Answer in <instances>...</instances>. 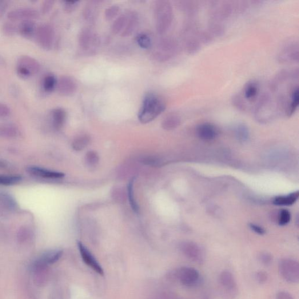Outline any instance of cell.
<instances>
[{"mask_svg": "<svg viewBox=\"0 0 299 299\" xmlns=\"http://www.w3.org/2000/svg\"><path fill=\"white\" fill-rule=\"evenodd\" d=\"M127 13V19L124 30L122 31L121 35L123 37H130L132 35L139 24V15L134 11H128Z\"/></svg>", "mask_w": 299, "mask_h": 299, "instance_id": "obj_18", "label": "cell"}, {"mask_svg": "<svg viewBox=\"0 0 299 299\" xmlns=\"http://www.w3.org/2000/svg\"><path fill=\"white\" fill-rule=\"evenodd\" d=\"M181 123V118L178 114H170L163 120L162 127L167 130H173L180 125Z\"/></svg>", "mask_w": 299, "mask_h": 299, "instance_id": "obj_23", "label": "cell"}, {"mask_svg": "<svg viewBox=\"0 0 299 299\" xmlns=\"http://www.w3.org/2000/svg\"><path fill=\"white\" fill-rule=\"evenodd\" d=\"M57 88L60 95L65 97L70 96L76 91L77 84L73 78L64 75L58 81Z\"/></svg>", "mask_w": 299, "mask_h": 299, "instance_id": "obj_13", "label": "cell"}, {"mask_svg": "<svg viewBox=\"0 0 299 299\" xmlns=\"http://www.w3.org/2000/svg\"><path fill=\"white\" fill-rule=\"evenodd\" d=\"M290 218V213L288 210H282L279 216V224L281 226L286 225L289 223Z\"/></svg>", "mask_w": 299, "mask_h": 299, "instance_id": "obj_39", "label": "cell"}, {"mask_svg": "<svg viewBox=\"0 0 299 299\" xmlns=\"http://www.w3.org/2000/svg\"><path fill=\"white\" fill-rule=\"evenodd\" d=\"M250 228L253 230L255 233L260 235H264L265 233V231L261 226L258 225L251 224L250 225Z\"/></svg>", "mask_w": 299, "mask_h": 299, "instance_id": "obj_45", "label": "cell"}, {"mask_svg": "<svg viewBox=\"0 0 299 299\" xmlns=\"http://www.w3.org/2000/svg\"><path fill=\"white\" fill-rule=\"evenodd\" d=\"M135 39L138 45L143 49H149L152 46V41L151 38L145 33L139 34Z\"/></svg>", "mask_w": 299, "mask_h": 299, "instance_id": "obj_32", "label": "cell"}, {"mask_svg": "<svg viewBox=\"0 0 299 299\" xmlns=\"http://www.w3.org/2000/svg\"><path fill=\"white\" fill-rule=\"evenodd\" d=\"M259 261H260L263 265L265 266H269L273 261V258L271 255L268 253H261L259 256Z\"/></svg>", "mask_w": 299, "mask_h": 299, "instance_id": "obj_41", "label": "cell"}, {"mask_svg": "<svg viewBox=\"0 0 299 299\" xmlns=\"http://www.w3.org/2000/svg\"><path fill=\"white\" fill-rule=\"evenodd\" d=\"M35 37L42 48L47 50L51 49L55 38L53 27L49 23H42L38 27Z\"/></svg>", "mask_w": 299, "mask_h": 299, "instance_id": "obj_8", "label": "cell"}, {"mask_svg": "<svg viewBox=\"0 0 299 299\" xmlns=\"http://www.w3.org/2000/svg\"><path fill=\"white\" fill-rule=\"evenodd\" d=\"M181 250L185 257L198 264H202L204 261V254L202 249L197 244L193 242H183Z\"/></svg>", "mask_w": 299, "mask_h": 299, "instance_id": "obj_12", "label": "cell"}, {"mask_svg": "<svg viewBox=\"0 0 299 299\" xmlns=\"http://www.w3.org/2000/svg\"><path fill=\"white\" fill-rule=\"evenodd\" d=\"M298 192L290 194L286 196H282L275 198L274 204L278 206H290L296 202L298 198Z\"/></svg>", "mask_w": 299, "mask_h": 299, "instance_id": "obj_25", "label": "cell"}, {"mask_svg": "<svg viewBox=\"0 0 299 299\" xmlns=\"http://www.w3.org/2000/svg\"><path fill=\"white\" fill-rule=\"evenodd\" d=\"M95 3L93 2L88 4L83 11L84 18L90 23H94L97 18L98 10Z\"/></svg>", "mask_w": 299, "mask_h": 299, "instance_id": "obj_24", "label": "cell"}, {"mask_svg": "<svg viewBox=\"0 0 299 299\" xmlns=\"http://www.w3.org/2000/svg\"><path fill=\"white\" fill-rule=\"evenodd\" d=\"M134 178H133L132 179H130V181L128 183V185H127V195H128V198L130 202V205L131 206V209H133L134 212L139 213V207L138 205L137 201H135L134 195Z\"/></svg>", "mask_w": 299, "mask_h": 299, "instance_id": "obj_29", "label": "cell"}, {"mask_svg": "<svg viewBox=\"0 0 299 299\" xmlns=\"http://www.w3.org/2000/svg\"><path fill=\"white\" fill-rule=\"evenodd\" d=\"M55 2L53 0H46L44 2L41 6V12L43 14L49 13L53 9Z\"/></svg>", "mask_w": 299, "mask_h": 299, "instance_id": "obj_42", "label": "cell"}, {"mask_svg": "<svg viewBox=\"0 0 299 299\" xmlns=\"http://www.w3.org/2000/svg\"><path fill=\"white\" fill-rule=\"evenodd\" d=\"M90 142V138L89 135H79L74 141L72 144L73 148L76 151L83 150L89 145Z\"/></svg>", "mask_w": 299, "mask_h": 299, "instance_id": "obj_30", "label": "cell"}, {"mask_svg": "<svg viewBox=\"0 0 299 299\" xmlns=\"http://www.w3.org/2000/svg\"><path fill=\"white\" fill-rule=\"evenodd\" d=\"M219 284L223 298L234 299L237 296L238 289L237 282L230 271H223L219 275Z\"/></svg>", "mask_w": 299, "mask_h": 299, "instance_id": "obj_5", "label": "cell"}, {"mask_svg": "<svg viewBox=\"0 0 299 299\" xmlns=\"http://www.w3.org/2000/svg\"><path fill=\"white\" fill-rule=\"evenodd\" d=\"M299 102V91L298 85L293 86L291 89L289 99L286 107L285 113L290 117L296 111Z\"/></svg>", "mask_w": 299, "mask_h": 299, "instance_id": "obj_19", "label": "cell"}, {"mask_svg": "<svg viewBox=\"0 0 299 299\" xmlns=\"http://www.w3.org/2000/svg\"><path fill=\"white\" fill-rule=\"evenodd\" d=\"M179 6H180L181 9L184 12L185 14L188 16L191 20H193L195 16L198 13V6L194 2H182Z\"/></svg>", "mask_w": 299, "mask_h": 299, "instance_id": "obj_26", "label": "cell"}, {"mask_svg": "<svg viewBox=\"0 0 299 299\" xmlns=\"http://www.w3.org/2000/svg\"><path fill=\"white\" fill-rule=\"evenodd\" d=\"M235 134L239 141L245 142L249 138V130L248 127L244 124H238L235 127Z\"/></svg>", "mask_w": 299, "mask_h": 299, "instance_id": "obj_31", "label": "cell"}, {"mask_svg": "<svg viewBox=\"0 0 299 299\" xmlns=\"http://www.w3.org/2000/svg\"><path fill=\"white\" fill-rule=\"evenodd\" d=\"M10 114V107L4 103H0V118L6 117Z\"/></svg>", "mask_w": 299, "mask_h": 299, "instance_id": "obj_43", "label": "cell"}, {"mask_svg": "<svg viewBox=\"0 0 299 299\" xmlns=\"http://www.w3.org/2000/svg\"><path fill=\"white\" fill-rule=\"evenodd\" d=\"M79 2H64L63 8L64 10L67 13H72L78 6Z\"/></svg>", "mask_w": 299, "mask_h": 299, "instance_id": "obj_40", "label": "cell"}, {"mask_svg": "<svg viewBox=\"0 0 299 299\" xmlns=\"http://www.w3.org/2000/svg\"><path fill=\"white\" fill-rule=\"evenodd\" d=\"M79 253L81 254V258L86 264L93 269L98 274L103 275V270L100 264L97 261L93 255L90 252V250L83 244L80 241L77 243Z\"/></svg>", "mask_w": 299, "mask_h": 299, "instance_id": "obj_14", "label": "cell"}, {"mask_svg": "<svg viewBox=\"0 0 299 299\" xmlns=\"http://www.w3.org/2000/svg\"><path fill=\"white\" fill-rule=\"evenodd\" d=\"M232 103L233 105L238 110L245 111L248 109L249 106H247L248 103L244 100L240 94L234 95L232 98Z\"/></svg>", "mask_w": 299, "mask_h": 299, "instance_id": "obj_33", "label": "cell"}, {"mask_svg": "<svg viewBox=\"0 0 299 299\" xmlns=\"http://www.w3.org/2000/svg\"><path fill=\"white\" fill-rule=\"evenodd\" d=\"M166 108L165 101L154 93L147 94L142 102L138 118L143 124L150 123L161 114Z\"/></svg>", "mask_w": 299, "mask_h": 299, "instance_id": "obj_1", "label": "cell"}, {"mask_svg": "<svg viewBox=\"0 0 299 299\" xmlns=\"http://www.w3.org/2000/svg\"><path fill=\"white\" fill-rule=\"evenodd\" d=\"M58 80L53 74H47L43 78L42 88L46 93H50L57 87Z\"/></svg>", "mask_w": 299, "mask_h": 299, "instance_id": "obj_27", "label": "cell"}, {"mask_svg": "<svg viewBox=\"0 0 299 299\" xmlns=\"http://www.w3.org/2000/svg\"><path fill=\"white\" fill-rule=\"evenodd\" d=\"M177 277L182 285L191 287L197 284L200 278V275L196 269L184 266L178 270Z\"/></svg>", "mask_w": 299, "mask_h": 299, "instance_id": "obj_11", "label": "cell"}, {"mask_svg": "<svg viewBox=\"0 0 299 299\" xmlns=\"http://www.w3.org/2000/svg\"><path fill=\"white\" fill-rule=\"evenodd\" d=\"M279 61L281 63H295L298 62V43L297 41H290L283 46Z\"/></svg>", "mask_w": 299, "mask_h": 299, "instance_id": "obj_10", "label": "cell"}, {"mask_svg": "<svg viewBox=\"0 0 299 299\" xmlns=\"http://www.w3.org/2000/svg\"><path fill=\"white\" fill-rule=\"evenodd\" d=\"M256 278L258 282L260 283L261 284H264V283L266 282L267 280H268V275H267L265 272H263V271H260V272H258L256 274Z\"/></svg>", "mask_w": 299, "mask_h": 299, "instance_id": "obj_44", "label": "cell"}, {"mask_svg": "<svg viewBox=\"0 0 299 299\" xmlns=\"http://www.w3.org/2000/svg\"><path fill=\"white\" fill-rule=\"evenodd\" d=\"M4 34L8 37L14 36L18 32V29L13 23L10 22L5 23L2 28Z\"/></svg>", "mask_w": 299, "mask_h": 299, "instance_id": "obj_37", "label": "cell"}, {"mask_svg": "<svg viewBox=\"0 0 299 299\" xmlns=\"http://www.w3.org/2000/svg\"><path fill=\"white\" fill-rule=\"evenodd\" d=\"M276 299H294L292 295L286 292L278 293Z\"/></svg>", "mask_w": 299, "mask_h": 299, "instance_id": "obj_46", "label": "cell"}, {"mask_svg": "<svg viewBox=\"0 0 299 299\" xmlns=\"http://www.w3.org/2000/svg\"><path fill=\"white\" fill-rule=\"evenodd\" d=\"M179 51L177 42L171 37L162 38L154 47L153 57L159 62H165L173 58Z\"/></svg>", "mask_w": 299, "mask_h": 299, "instance_id": "obj_3", "label": "cell"}, {"mask_svg": "<svg viewBox=\"0 0 299 299\" xmlns=\"http://www.w3.org/2000/svg\"><path fill=\"white\" fill-rule=\"evenodd\" d=\"M127 19V13L122 14L119 16L113 23L112 26V30L115 34H119L122 33L124 30Z\"/></svg>", "mask_w": 299, "mask_h": 299, "instance_id": "obj_28", "label": "cell"}, {"mask_svg": "<svg viewBox=\"0 0 299 299\" xmlns=\"http://www.w3.org/2000/svg\"><path fill=\"white\" fill-rule=\"evenodd\" d=\"M279 271L284 280L296 284L299 281V265L297 261L292 259H282L279 262Z\"/></svg>", "mask_w": 299, "mask_h": 299, "instance_id": "obj_6", "label": "cell"}, {"mask_svg": "<svg viewBox=\"0 0 299 299\" xmlns=\"http://www.w3.org/2000/svg\"><path fill=\"white\" fill-rule=\"evenodd\" d=\"M38 26L33 20L22 21L18 27V32L23 38H31L37 33Z\"/></svg>", "mask_w": 299, "mask_h": 299, "instance_id": "obj_20", "label": "cell"}, {"mask_svg": "<svg viewBox=\"0 0 299 299\" xmlns=\"http://www.w3.org/2000/svg\"><path fill=\"white\" fill-rule=\"evenodd\" d=\"M8 7V2L6 1H2L0 0V17L6 13Z\"/></svg>", "mask_w": 299, "mask_h": 299, "instance_id": "obj_47", "label": "cell"}, {"mask_svg": "<svg viewBox=\"0 0 299 299\" xmlns=\"http://www.w3.org/2000/svg\"><path fill=\"white\" fill-rule=\"evenodd\" d=\"M28 171L31 174L36 175V176L46 178H62L65 176V174L62 173L57 172V171L46 170L37 167H31L28 169Z\"/></svg>", "mask_w": 299, "mask_h": 299, "instance_id": "obj_21", "label": "cell"}, {"mask_svg": "<svg viewBox=\"0 0 299 299\" xmlns=\"http://www.w3.org/2000/svg\"><path fill=\"white\" fill-rule=\"evenodd\" d=\"M17 133L16 127L11 125H3L0 126V134L4 135H13Z\"/></svg>", "mask_w": 299, "mask_h": 299, "instance_id": "obj_38", "label": "cell"}, {"mask_svg": "<svg viewBox=\"0 0 299 299\" xmlns=\"http://www.w3.org/2000/svg\"><path fill=\"white\" fill-rule=\"evenodd\" d=\"M260 89V85L257 81L252 80L247 82L243 88L242 97L247 103H253L257 100Z\"/></svg>", "mask_w": 299, "mask_h": 299, "instance_id": "obj_17", "label": "cell"}, {"mask_svg": "<svg viewBox=\"0 0 299 299\" xmlns=\"http://www.w3.org/2000/svg\"><path fill=\"white\" fill-rule=\"evenodd\" d=\"M22 180L20 176H7V175H0V185H11L16 184Z\"/></svg>", "mask_w": 299, "mask_h": 299, "instance_id": "obj_34", "label": "cell"}, {"mask_svg": "<svg viewBox=\"0 0 299 299\" xmlns=\"http://www.w3.org/2000/svg\"><path fill=\"white\" fill-rule=\"evenodd\" d=\"M62 255L63 251L61 250L46 251L34 261L31 266L32 270L47 269L49 265L58 262Z\"/></svg>", "mask_w": 299, "mask_h": 299, "instance_id": "obj_9", "label": "cell"}, {"mask_svg": "<svg viewBox=\"0 0 299 299\" xmlns=\"http://www.w3.org/2000/svg\"><path fill=\"white\" fill-rule=\"evenodd\" d=\"M39 16L37 10L30 8H22L10 11L7 17L12 21H17L19 20H33L38 18Z\"/></svg>", "mask_w": 299, "mask_h": 299, "instance_id": "obj_15", "label": "cell"}, {"mask_svg": "<svg viewBox=\"0 0 299 299\" xmlns=\"http://www.w3.org/2000/svg\"><path fill=\"white\" fill-rule=\"evenodd\" d=\"M78 44L84 52L92 54L98 49L100 39L96 32L91 28H85L79 33Z\"/></svg>", "mask_w": 299, "mask_h": 299, "instance_id": "obj_4", "label": "cell"}, {"mask_svg": "<svg viewBox=\"0 0 299 299\" xmlns=\"http://www.w3.org/2000/svg\"><path fill=\"white\" fill-rule=\"evenodd\" d=\"M198 137L202 140L209 141L216 139L219 134V130L216 126L209 123H202L197 128Z\"/></svg>", "mask_w": 299, "mask_h": 299, "instance_id": "obj_16", "label": "cell"}, {"mask_svg": "<svg viewBox=\"0 0 299 299\" xmlns=\"http://www.w3.org/2000/svg\"><path fill=\"white\" fill-rule=\"evenodd\" d=\"M155 28L159 34L163 35L170 29L174 19V11L171 4L166 0H160L155 4Z\"/></svg>", "mask_w": 299, "mask_h": 299, "instance_id": "obj_2", "label": "cell"}, {"mask_svg": "<svg viewBox=\"0 0 299 299\" xmlns=\"http://www.w3.org/2000/svg\"><path fill=\"white\" fill-rule=\"evenodd\" d=\"M119 10H120V8L118 6L114 5L107 8L105 11V17L107 21H111L116 17Z\"/></svg>", "mask_w": 299, "mask_h": 299, "instance_id": "obj_36", "label": "cell"}, {"mask_svg": "<svg viewBox=\"0 0 299 299\" xmlns=\"http://www.w3.org/2000/svg\"><path fill=\"white\" fill-rule=\"evenodd\" d=\"M41 70V65L33 58L29 56H21L17 62V71L20 77L29 78L37 74Z\"/></svg>", "mask_w": 299, "mask_h": 299, "instance_id": "obj_7", "label": "cell"}, {"mask_svg": "<svg viewBox=\"0 0 299 299\" xmlns=\"http://www.w3.org/2000/svg\"><path fill=\"white\" fill-rule=\"evenodd\" d=\"M53 125L57 130L61 129L65 125L66 119V113L61 107L54 109L51 114Z\"/></svg>", "mask_w": 299, "mask_h": 299, "instance_id": "obj_22", "label": "cell"}, {"mask_svg": "<svg viewBox=\"0 0 299 299\" xmlns=\"http://www.w3.org/2000/svg\"><path fill=\"white\" fill-rule=\"evenodd\" d=\"M87 165L89 166H96L99 162V156L97 153L94 151H89L86 155Z\"/></svg>", "mask_w": 299, "mask_h": 299, "instance_id": "obj_35", "label": "cell"}]
</instances>
